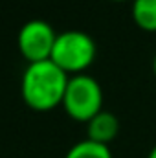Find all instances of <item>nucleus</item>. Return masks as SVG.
Wrapping results in <instances>:
<instances>
[{"label":"nucleus","instance_id":"nucleus-3","mask_svg":"<svg viewBox=\"0 0 156 158\" xmlns=\"http://www.w3.org/2000/svg\"><path fill=\"white\" fill-rule=\"evenodd\" d=\"M63 109L72 119L81 123H88L99 114L103 110V88L97 79L88 74L72 76L64 92Z\"/></svg>","mask_w":156,"mask_h":158},{"label":"nucleus","instance_id":"nucleus-2","mask_svg":"<svg viewBox=\"0 0 156 158\" xmlns=\"http://www.w3.org/2000/svg\"><path fill=\"white\" fill-rule=\"evenodd\" d=\"M96 55H97L96 40L86 31L68 30L57 35L50 59L72 77L84 74V70H88L90 64L94 63Z\"/></svg>","mask_w":156,"mask_h":158},{"label":"nucleus","instance_id":"nucleus-8","mask_svg":"<svg viewBox=\"0 0 156 158\" xmlns=\"http://www.w3.org/2000/svg\"><path fill=\"white\" fill-rule=\"evenodd\" d=\"M147 158H156V145L151 149V153H149V156H147Z\"/></svg>","mask_w":156,"mask_h":158},{"label":"nucleus","instance_id":"nucleus-10","mask_svg":"<svg viewBox=\"0 0 156 158\" xmlns=\"http://www.w3.org/2000/svg\"><path fill=\"white\" fill-rule=\"evenodd\" d=\"M112 2H125V0H112Z\"/></svg>","mask_w":156,"mask_h":158},{"label":"nucleus","instance_id":"nucleus-5","mask_svg":"<svg viewBox=\"0 0 156 158\" xmlns=\"http://www.w3.org/2000/svg\"><path fill=\"white\" fill-rule=\"evenodd\" d=\"M119 134V119L109 110H101L86 123V138L103 145H109Z\"/></svg>","mask_w":156,"mask_h":158},{"label":"nucleus","instance_id":"nucleus-1","mask_svg":"<svg viewBox=\"0 0 156 158\" xmlns=\"http://www.w3.org/2000/svg\"><path fill=\"white\" fill-rule=\"evenodd\" d=\"M70 76L51 59L31 63L24 68L20 94L24 103L35 112H50L63 105Z\"/></svg>","mask_w":156,"mask_h":158},{"label":"nucleus","instance_id":"nucleus-4","mask_svg":"<svg viewBox=\"0 0 156 158\" xmlns=\"http://www.w3.org/2000/svg\"><path fill=\"white\" fill-rule=\"evenodd\" d=\"M57 35L59 33L50 22L42 19H31L18 30L17 48L20 55L28 61V64L48 61L51 57Z\"/></svg>","mask_w":156,"mask_h":158},{"label":"nucleus","instance_id":"nucleus-7","mask_svg":"<svg viewBox=\"0 0 156 158\" xmlns=\"http://www.w3.org/2000/svg\"><path fill=\"white\" fill-rule=\"evenodd\" d=\"M64 158H112V153H110L109 145H103V143L84 138V140L77 142L76 145H72Z\"/></svg>","mask_w":156,"mask_h":158},{"label":"nucleus","instance_id":"nucleus-9","mask_svg":"<svg viewBox=\"0 0 156 158\" xmlns=\"http://www.w3.org/2000/svg\"><path fill=\"white\" fill-rule=\"evenodd\" d=\"M153 70H154V74H156V55H154V59H153Z\"/></svg>","mask_w":156,"mask_h":158},{"label":"nucleus","instance_id":"nucleus-6","mask_svg":"<svg viewBox=\"0 0 156 158\" xmlns=\"http://www.w3.org/2000/svg\"><path fill=\"white\" fill-rule=\"evenodd\" d=\"M130 11L138 28L156 31V0H132Z\"/></svg>","mask_w":156,"mask_h":158}]
</instances>
